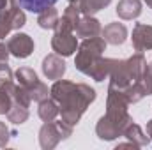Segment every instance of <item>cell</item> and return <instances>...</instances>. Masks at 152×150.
Here are the masks:
<instances>
[{
  "instance_id": "obj_1",
  "label": "cell",
  "mask_w": 152,
  "mask_h": 150,
  "mask_svg": "<svg viewBox=\"0 0 152 150\" xmlns=\"http://www.w3.org/2000/svg\"><path fill=\"white\" fill-rule=\"evenodd\" d=\"M57 0H20L21 7L30 11V12H42L44 9L51 7Z\"/></svg>"
}]
</instances>
